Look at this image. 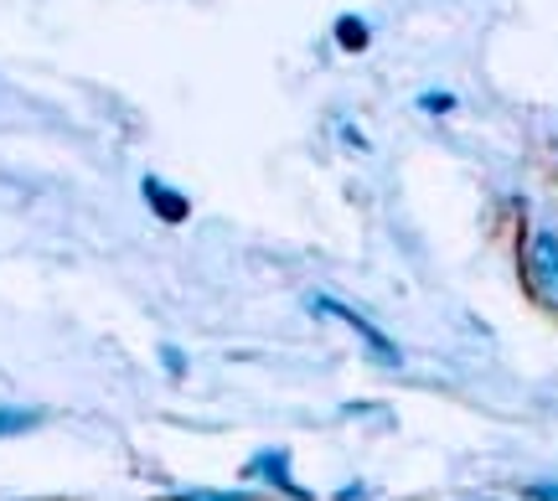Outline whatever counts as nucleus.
Returning a JSON list of instances; mask_svg holds the SVG:
<instances>
[{"label":"nucleus","mask_w":558,"mask_h":501,"mask_svg":"<svg viewBox=\"0 0 558 501\" xmlns=\"http://www.w3.org/2000/svg\"><path fill=\"white\" fill-rule=\"evenodd\" d=\"M311 310H320V316H331V321H341V326H352V331H357V341L373 352V362H383V367H399V362H403V352L388 341V331H378V326L367 321V316H357L352 305L331 301V295H311Z\"/></svg>","instance_id":"f257e3e1"},{"label":"nucleus","mask_w":558,"mask_h":501,"mask_svg":"<svg viewBox=\"0 0 558 501\" xmlns=\"http://www.w3.org/2000/svg\"><path fill=\"white\" fill-rule=\"evenodd\" d=\"M527 284L543 305L558 310V233H533L527 239Z\"/></svg>","instance_id":"f03ea898"},{"label":"nucleus","mask_w":558,"mask_h":501,"mask_svg":"<svg viewBox=\"0 0 558 501\" xmlns=\"http://www.w3.org/2000/svg\"><path fill=\"white\" fill-rule=\"evenodd\" d=\"M243 471L259 476V481H269L275 491H284V497H305V486H295V476H290V450H259Z\"/></svg>","instance_id":"7ed1b4c3"},{"label":"nucleus","mask_w":558,"mask_h":501,"mask_svg":"<svg viewBox=\"0 0 558 501\" xmlns=\"http://www.w3.org/2000/svg\"><path fill=\"white\" fill-rule=\"evenodd\" d=\"M140 192H145V201L156 207V218H166V222H186V212H192V201L181 197V192H171L160 176H145Z\"/></svg>","instance_id":"20e7f679"},{"label":"nucleus","mask_w":558,"mask_h":501,"mask_svg":"<svg viewBox=\"0 0 558 501\" xmlns=\"http://www.w3.org/2000/svg\"><path fill=\"white\" fill-rule=\"evenodd\" d=\"M41 424V408H0V440L5 435H26Z\"/></svg>","instance_id":"39448f33"},{"label":"nucleus","mask_w":558,"mask_h":501,"mask_svg":"<svg viewBox=\"0 0 558 501\" xmlns=\"http://www.w3.org/2000/svg\"><path fill=\"white\" fill-rule=\"evenodd\" d=\"M337 41L347 47V52H357L362 41H367V26H362V21H352V16H341L337 21Z\"/></svg>","instance_id":"423d86ee"},{"label":"nucleus","mask_w":558,"mask_h":501,"mask_svg":"<svg viewBox=\"0 0 558 501\" xmlns=\"http://www.w3.org/2000/svg\"><path fill=\"white\" fill-rule=\"evenodd\" d=\"M171 501H259V497H248V491H181Z\"/></svg>","instance_id":"0eeeda50"},{"label":"nucleus","mask_w":558,"mask_h":501,"mask_svg":"<svg viewBox=\"0 0 558 501\" xmlns=\"http://www.w3.org/2000/svg\"><path fill=\"white\" fill-rule=\"evenodd\" d=\"M418 109H429V114H445V109H456V99H450V94H424V99H418Z\"/></svg>","instance_id":"6e6552de"},{"label":"nucleus","mask_w":558,"mask_h":501,"mask_svg":"<svg viewBox=\"0 0 558 501\" xmlns=\"http://www.w3.org/2000/svg\"><path fill=\"white\" fill-rule=\"evenodd\" d=\"M160 362H166V372H177V378L186 372V357H181L177 346H160Z\"/></svg>","instance_id":"1a4fd4ad"},{"label":"nucleus","mask_w":558,"mask_h":501,"mask_svg":"<svg viewBox=\"0 0 558 501\" xmlns=\"http://www.w3.org/2000/svg\"><path fill=\"white\" fill-rule=\"evenodd\" d=\"M527 497H533V501H558V481H538V486H527Z\"/></svg>","instance_id":"9d476101"},{"label":"nucleus","mask_w":558,"mask_h":501,"mask_svg":"<svg viewBox=\"0 0 558 501\" xmlns=\"http://www.w3.org/2000/svg\"><path fill=\"white\" fill-rule=\"evenodd\" d=\"M481 501H486V497H481Z\"/></svg>","instance_id":"9b49d317"}]
</instances>
